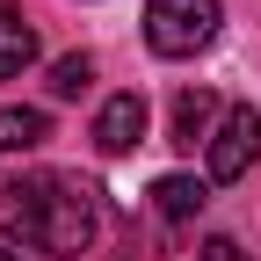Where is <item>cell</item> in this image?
<instances>
[{
    "label": "cell",
    "mask_w": 261,
    "mask_h": 261,
    "mask_svg": "<svg viewBox=\"0 0 261 261\" xmlns=\"http://www.w3.org/2000/svg\"><path fill=\"white\" fill-rule=\"evenodd\" d=\"M152 203H160V218L181 225V218H196V211L211 203V189L196 181V174H160V181H152Z\"/></svg>",
    "instance_id": "cell-8"
},
{
    "label": "cell",
    "mask_w": 261,
    "mask_h": 261,
    "mask_svg": "<svg viewBox=\"0 0 261 261\" xmlns=\"http://www.w3.org/2000/svg\"><path fill=\"white\" fill-rule=\"evenodd\" d=\"M211 181H240L254 160H261V109L240 102V109H225V123L211 130Z\"/></svg>",
    "instance_id": "cell-3"
},
{
    "label": "cell",
    "mask_w": 261,
    "mask_h": 261,
    "mask_svg": "<svg viewBox=\"0 0 261 261\" xmlns=\"http://www.w3.org/2000/svg\"><path fill=\"white\" fill-rule=\"evenodd\" d=\"M87 87H94V65H87L80 51L51 65V94H58V102H80V94H87Z\"/></svg>",
    "instance_id": "cell-10"
},
{
    "label": "cell",
    "mask_w": 261,
    "mask_h": 261,
    "mask_svg": "<svg viewBox=\"0 0 261 261\" xmlns=\"http://www.w3.org/2000/svg\"><path fill=\"white\" fill-rule=\"evenodd\" d=\"M138 138H145V94L138 87H130V94H109L102 116H94V145H102L109 160H123Z\"/></svg>",
    "instance_id": "cell-4"
},
{
    "label": "cell",
    "mask_w": 261,
    "mask_h": 261,
    "mask_svg": "<svg viewBox=\"0 0 261 261\" xmlns=\"http://www.w3.org/2000/svg\"><path fill=\"white\" fill-rule=\"evenodd\" d=\"M37 65V29L22 22V8H0V80H15Z\"/></svg>",
    "instance_id": "cell-7"
},
{
    "label": "cell",
    "mask_w": 261,
    "mask_h": 261,
    "mask_svg": "<svg viewBox=\"0 0 261 261\" xmlns=\"http://www.w3.org/2000/svg\"><path fill=\"white\" fill-rule=\"evenodd\" d=\"M211 116H218V94H211V87H181V94H174V130H167V138H174L181 152L211 145V138H203V130H211Z\"/></svg>",
    "instance_id": "cell-5"
},
{
    "label": "cell",
    "mask_w": 261,
    "mask_h": 261,
    "mask_svg": "<svg viewBox=\"0 0 261 261\" xmlns=\"http://www.w3.org/2000/svg\"><path fill=\"white\" fill-rule=\"evenodd\" d=\"M0 232L37 247V174L29 181H0Z\"/></svg>",
    "instance_id": "cell-6"
},
{
    "label": "cell",
    "mask_w": 261,
    "mask_h": 261,
    "mask_svg": "<svg viewBox=\"0 0 261 261\" xmlns=\"http://www.w3.org/2000/svg\"><path fill=\"white\" fill-rule=\"evenodd\" d=\"M0 261H22V254H15V247H0Z\"/></svg>",
    "instance_id": "cell-12"
},
{
    "label": "cell",
    "mask_w": 261,
    "mask_h": 261,
    "mask_svg": "<svg viewBox=\"0 0 261 261\" xmlns=\"http://www.w3.org/2000/svg\"><path fill=\"white\" fill-rule=\"evenodd\" d=\"M44 138H51L44 109H0V152H37Z\"/></svg>",
    "instance_id": "cell-9"
},
{
    "label": "cell",
    "mask_w": 261,
    "mask_h": 261,
    "mask_svg": "<svg viewBox=\"0 0 261 261\" xmlns=\"http://www.w3.org/2000/svg\"><path fill=\"white\" fill-rule=\"evenodd\" d=\"M203 261H240V247L232 240H203Z\"/></svg>",
    "instance_id": "cell-11"
},
{
    "label": "cell",
    "mask_w": 261,
    "mask_h": 261,
    "mask_svg": "<svg viewBox=\"0 0 261 261\" xmlns=\"http://www.w3.org/2000/svg\"><path fill=\"white\" fill-rule=\"evenodd\" d=\"M218 22H225L218 0H145V44L160 58H196L218 37Z\"/></svg>",
    "instance_id": "cell-2"
},
{
    "label": "cell",
    "mask_w": 261,
    "mask_h": 261,
    "mask_svg": "<svg viewBox=\"0 0 261 261\" xmlns=\"http://www.w3.org/2000/svg\"><path fill=\"white\" fill-rule=\"evenodd\" d=\"M94 232H102V196H94V181L80 174H37V247L73 261L94 247Z\"/></svg>",
    "instance_id": "cell-1"
}]
</instances>
